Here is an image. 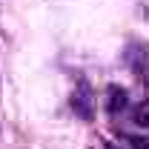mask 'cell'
Segmentation results:
<instances>
[{"instance_id": "2", "label": "cell", "mask_w": 149, "mask_h": 149, "mask_svg": "<svg viewBox=\"0 0 149 149\" xmlns=\"http://www.w3.org/2000/svg\"><path fill=\"white\" fill-rule=\"evenodd\" d=\"M129 95H126V89L123 86H109L106 89V109H109V115H120V112L126 109V100Z\"/></svg>"}, {"instance_id": "4", "label": "cell", "mask_w": 149, "mask_h": 149, "mask_svg": "<svg viewBox=\"0 0 149 149\" xmlns=\"http://www.w3.org/2000/svg\"><path fill=\"white\" fill-rule=\"evenodd\" d=\"M103 149H115V146H103Z\"/></svg>"}, {"instance_id": "1", "label": "cell", "mask_w": 149, "mask_h": 149, "mask_svg": "<svg viewBox=\"0 0 149 149\" xmlns=\"http://www.w3.org/2000/svg\"><path fill=\"white\" fill-rule=\"evenodd\" d=\"M72 109L77 118H83V120H92V115H95V100H92V89H89V83H77V89L72 92Z\"/></svg>"}, {"instance_id": "3", "label": "cell", "mask_w": 149, "mask_h": 149, "mask_svg": "<svg viewBox=\"0 0 149 149\" xmlns=\"http://www.w3.org/2000/svg\"><path fill=\"white\" fill-rule=\"evenodd\" d=\"M132 120H135V126H149V97L132 109Z\"/></svg>"}]
</instances>
